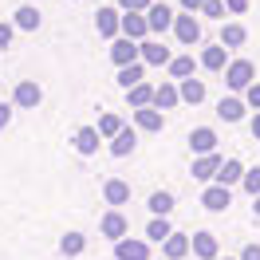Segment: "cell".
<instances>
[{
    "mask_svg": "<svg viewBox=\"0 0 260 260\" xmlns=\"http://www.w3.org/2000/svg\"><path fill=\"white\" fill-rule=\"evenodd\" d=\"M99 233H103V237H107L111 244H118L122 237H130V221H126V213H122V209L103 213V221H99Z\"/></svg>",
    "mask_w": 260,
    "mask_h": 260,
    "instance_id": "cell-1",
    "label": "cell"
},
{
    "mask_svg": "<svg viewBox=\"0 0 260 260\" xmlns=\"http://www.w3.org/2000/svg\"><path fill=\"white\" fill-rule=\"evenodd\" d=\"M225 83L233 91H248V87L256 83V67L248 63V59H233V63L225 67Z\"/></svg>",
    "mask_w": 260,
    "mask_h": 260,
    "instance_id": "cell-2",
    "label": "cell"
},
{
    "mask_svg": "<svg viewBox=\"0 0 260 260\" xmlns=\"http://www.w3.org/2000/svg\"><path fill=\"white\" fill-rule=\"evenodd\" d=\"M44 103V91H40V83L36 79H20L16 91H12V107H20V111H36Z\"/></svg>",
    "mask_w": 260,
    "mask_h": 260,
    "instance_id": "cell-3",
    "label": "cell"
},
{
    "mask_svg": "<svg viewBox=\"0 0 260 260\" xmlns=\"http://www.w3.org/2000/svg\"><path fill=\"white\" fill-rule=\"evenodd\" d=\"M189 252H193L197 260H217L221 256V241L213 237V233H189Z\"/></svg>",
    "mask_w": 260,
    "mask_h": 260,
    "instance_id": "cell-4",
    "label": "cell"
},
{
    "mask_svg": "<svg viewBox=\"0 0 260 260\" xmlns=\"http://www.w3.org/2000/svg\"><path fill=\"white\" fill-rule=\"evenodd\" d=\"M114 260H150V241L142 237H122L114 244Z\"/></svg>",
    "mask_w": 260,
    "mask_h": 260,
    "instance_id": "cell-5",
    "label": "cell"
},
{
    "mask_svg": "<svg viewBox=\"0 0 260 260\" xmlns=\"http://www.w3.org/2000/svg\"><path fill=\"white\" fill-rule=\"evenodd\" d=\"M111 59H114V67H130V63H142V51H138V44L134 40H114L111 44Z\"/></svg>",
    "mask_w": 260,
    "mask_h": 260,
    "instance_id": "cell-6",
    "label": "cell"
},
{
    "mask_svg": "<svg viewBox=\"0 0 260 260\" xmlns=\"http://www.w3.org/2000/svg\"><path fill=\"white\" fill-rule=\"evenodd\" d=\"M201 205H205L209 213L229 209V205H233V189H225V185H217V181H213V185H205V193H201Z\"/></svg>",
    "mask_w": 260,
    "mask_h": 260,
    "instance_id": "cell-7",
    "label": "cell"
},
{
    "mask_svg": "<svg viewBox=\"0 0 260 260\" xmlns=\"http://www.w3.org/2000/svg\"><path fill=\"white\" fill-rule=\"evenodd\" d=\"M95 28H99V36L118 40V32H122V16H118V8H99V12H95Z\"/></svg>",
    "mask_w": 260,
    "mask_h": 260,
    "instance_id": "cell-8",
    "label": "cell"
},
{
    "mask_svg": "<svg viewBox=\"0 0 260 260\" xmlns=\"http://www.w3.org/2000/svg\"><path fill=\"white\" fill-rule=\"evenodd\" d=\"M146 28H150V32L174 28V8H170V4H150V8H146Z\"/></svg>",
    "mask_w": 260,
    "mask_h": 260,
    "instance_id": "cell-9",
    "label": "cell"
},
{
    "mask_svg": "<svg viewBox=\"0 0 260 260\" xmlns=\"http://www.w3.org/2000/svg\"><path fill=\"white\" fill-rule=\"evenodd\" d=\"M134 126L146 130V134H158V130L166 126V114L158 111V107H142V111H134Z\"/></svg>",
    "mask_w": 260,
    "mask_h": 260,
    "instance_id": "cell-10",
    "label": "cell"
},
{
    "mask_svg": "<svg viewBox=\"0 0 260 260\" xmlns=\"http://www.w3.org/2000/svg\"><path fill=\"white\" fill-rule=\"evenodd\" d=\"M174 36H178L181 44H197V40H201V24L193 20V12H185V16H174Z\"/></svg>",
    "mask_w": 260,
    "mask_h": 260,
    "instance_id": "cell-11",
    "label": "cell"
},
{
    "mask_svg": "<svg viewBox=\"0 0 260 260\" xmlns=\"http://www.w3.org/2000/svg\"><path fill=\"white\" fill-rule=\"evenodd\" d=\"M189 150H193L197 158H201V154H217V134H213V126H197L193 134H189Z\"/></svg>",
    "mask_w": 260,
    "mask_h": 260,
    "instance_id": "cell-12",
    "label": "cell"
},
{
    "mask_svg": "<svg viewBox=\"0 0 260 260\" xmlns=\"http://www.w3.org/2000/svg\"><path fill=\"white\" fill-rule=\"evenodd\" d=\"M221 154H201V158H193V178L197 181H209L213 185V178H217V170H221Z\"/></svg>",
    "mask_w": 260,
    "mask_h": 260,
    "instance_id": "cell-13",
    "label": "cell"
},
{
    "mask_svg": "<svg viewBox=\"0 0 260 260\" xmlns=\"http://www.w3.org/2000/svg\"><path fill=\"white\" fill-rule=\"evenodd\" d=\"M162 256L166 260H185L189 256V233H170L162 244Z\"/></svg>",
    "mask_w": 260,
    "mask_h": 260,
    "instance_id": "cell-14",
    "label": "cell"
},
{
    "mask_svg": "<svg viewBox=\"0 0 260 260\" xmlns=\"http://www.w3.org/2000/svg\"><path fill=\"white\" fill-rule=\"evenodd\" d=\"M241 178H244V166L237 162V158H225L213 181H217V185H225V189H233V185H241Z\"/></svg>",
    "mask_w": 260,
    "mask_h": 260,
    "instance_id": "cell-15",
    "label": "cell"
},
{
    "mask_svg": "<svg viewBox=\"0 0 260 260\" xmlns=\"http://www.w3.org/2000/svg\"><path fill=\"white\" fill-rule=\"evenodd\" d=\"M122 36H126V40H134V44H142V40L150 36L146 16H138V12H126V16H122Z\"/></svg>",
    "mask_w": 260,
    "mask_h": 260,
    "instance_id": "cell-16",
    "label": "cell"
},
{
    "mask_svg": "<svg viewBox=\"0 0 260 260\" xmlns=\"http://www.w3.org/2000/svg\"><path fill=\"white\" fill-rule=\"evenodd\" d=\"M103 197H107V205H126L130 201V181H122V178H111L107 185H103Z\"/></svg>",
    "mask_w": 260,
    "mask_h": 260,
    "instance_id": "cell-17",
    "label": "cell"
},
{
    "mask_svg": "<svg viewBox=\"0 0 260 260\" xmlns=\"http://www.w3.org/2000/svg\"><path fill=\"white\" fill-rule=\"evenodd\" d=\"M134 146H138V134H134L130 126H122V130L111 138V154H114V158H126V154H134Z\"/></svg>",
    "mask_w": 260,
    "mask_h": 260,
    "instance_id": "cell-18",
    "label": "cell"
},
{
    "mask_svg": "<svg viewBox=\"0 0 260 260\" xmlns=\"http://www.w3.org/2000/svg\"><path fill=\"white\" fill-rule=\"evenodd\" d=\"M99 142H103V138H99L95 126H79V130H75V150H79L83 158H91V154L99 150Z\"/></svg>",
    "mask_w": 260,
    "mask_h": 260,
    "instance_id": "cell-19",
    "label": "cell"
},
{
    "mask_svg": "<svg viewBox=\"0 0 260 260\" xmlns=\"http://www.w3.org/2000/svg\"><path fill=\"white\" fill-rule=\"evenodd\" d=\"M138 51H142V63H170L174 55H170V48H162L158 40H142L138 44Z\"/></svg>",
    "mask_w": 260,
    "mask_h": 260,
    "instance_id": "cell-20",
    "label": "cell"
},
{
    "mask_svg": "<svg viewBox=\"0 0 260 260\" xmlns=\"http://www.w3.org/2000/svg\"><path fill=\"white\" fill-rule=\"evenodd\" d=\"M146 209L154 213V217H170V213H174V193H170V189H154L150 201H146Z\"/></svg>",
    "mask_w": 260,
    "mask_h": 260,
    "instance_id": "cell-21",
    "label": "cell"
},
{
    "mask_svg": "<svg viewBox=\"0 0 260 260\" xmlns=\"http://www.w3.org/2000/svg\"><path fill=\"white\" fill-rule=\"evenodd\" d=\"M178 103H181V95H178V87H174V83L154 87V107H158V111H174Z\"/></svg>",
    "mask_w": 260,
    "mask_h": 260,
    "instance_id": "cell-22",
    "label": "cell"
},
{
    "mask_svg": "<svg viewBox=\"0 0 260 260\" xmlns=\"http://www.w3.org/2000/svg\"><path fill=\"white\" fill-rule=\"evenodd\" d=\"M244 111H248V107H244V99H221V103H217V114H221V118H225V122H241L244 118Z\"/></svg>",
    "mask_w": 260,
    "mask_h": 260,
    "instance_id": "cell-23",
    "label": "cell"
},
{
    "mask_svg": "<svg viewBox=\"0 0 260 260\" xmlns=\"http://www.w3.org/2000/svg\"><path fill=\"white\" fill-rule=\"evenodd\" d=\"M178 95H181V103H205V83L201 79H181V87H178Z\"/></svg>",
    "mask_w": 260,
    "mask_h": 260,
    "instance_id": "cell-24",
    "label": "cell"
},
{
    "mask_svg": "<svg viewBox=\"0 0 260 260\" xmlns=\"http://www.w3.org/2000/svg\"><path fill=\"white\" fill-rule=\"evenodd\" d=\"M126 99H130V107H134V111L154 107V87H150V83H138V87H130V91H126Z\"/></svg>",
    "mask_w": 260,
    "mask_h": 260,
    "instance_id": "cell-25",
    "label": "cell"
},
{
    "mask_svg": "<svg viewBox=\"0 0 260 260\" xmlns=\"http://www.w3.org/2000/svg\"><path fill=\"white\" fill-rule=\"evenodd\" d=\"M83 248H87V237H83V233H63V237H59V252H63V256H83Z\"/></svg>",
    "mask_w": 260,
    "mask_h": 260,
    "instance_id": "cell-26",
    "label": "cell"
},
{
    "mask_svg": "<svg viewBox=\"0 0 260 260\" xmlns=\"http://www.w3.org/2000/svg\"><path fill=\"white\" fill-rule=\"evenodd\" d=\"M12 28H20V32H36V28H40V12H36L32 4L16 8V24H12Z\"/></svg>",
    "mask_w": 260,
    "mask_h": 260,
    "instance_id": "cell-27",
    "label": "cell"
},
{
    "mask_svg": "<svg viewBox=\"0 0 260 260\" xmlns=\"http://www.w3.org/2000/svg\"><path fill=\"white\" fill-rule=\"evenodd\" d=\"M225 51L229 48H221V44L205 48V51H201V67H205V71H221V67H225Z\"/></svg>",
    "mask_w": 260,
    "mask_h": 260,
    "instance_id": "cell-28",
    "label": "cell"
},
{
    "mask_svg": "<svg viewBox=\"0 0 260 260\" xmlns=\"http://www.w3.org/2000/svg\"><path fill=\"white\" fill-rule=\"evenodd\" d=\"M174 229H170V217H154L146 225V241H154V244H166V237H170Z\"/></svg>",
    "mask_w": 260,
    "mask_h": 260,
    "instance_id": "cell-29",
    "label": "cell"
},
{
    "mask_svg": "<svg viewBox=\"0 0 260 260\" xmlns=\"http://www.w3.org/2000/svg\"><path fill=\"white\" fill-rule=\"evenodd\" d=\"M142 75H146V67L142 63H130V67H118V87H138V83H142Z\"/></svg>",
    "mask_w": 260,
    "mask_h": 260,
    "instance_id": "cell-30",
    "label": "cell"
},
{
    "mask_svg": "<svg viewBox=\"0 0 260 260\" xmlns=\"http://www.w3.org/2000/svg\"><path fill=\"white\" fill-rule=\"evenodd\" d=\"M244 40H248V32H244L241 24H225L221 28V48H241Z\"/></svg>",
    "mask_w": 260,
    "mask_h": 260,
    "instance_id": "cell-31",
    "label": "cell"
},
{
    "mask_svg": "<svg viewBox=\"0 0 260 260\" xmlns=\"http://www.w3.org/2000/svg\"><path fill=\"white\" fill-rule=\"evenodd\" d=\"M166 67H170L174 79H189V75H193V55H174Z\"/></svg>",
    "mask_w": 260,
    "mask_h": 260,
    "instance_id": "cell-32",
    "label": "cell"
},
{
    "mask_svg": "<svg viewBox=\"0 0 260 260\" xmlns=\"http://www.w3.org/2000/svg\"><path fill=\"white\" fill-rule=\"evenodd\" d=\"M126 126V122H122V118H118V114H103V118H99V138H114V134H118V130Z\"/></svg>",
    "mask_w": 260,
    "mask_h": 260,
    "instance_id": "cell-33",
    "label": "cell"
},
{
    "mask_svg": "<svg viewBox=\"0 0 260 260\" xmlns=\"http://www.w3.org/2000/svg\"><path fill=\"white\" fill-rule=\"evenodd\" d=\"M241 185H244V193H248V197H260V166H252V170H244Z\"/></svg>",
    "mask_w": 260,
    "mask_h": 260,
    "instance_id": "cell-34",
    "label": "cell"
},
{
    "mask_svg": "<svg viewBox=\"0 0 260 260\" xmlns=\"http://www.w3.org/2000/svg\"><path fill=\"white\" fill-rule=\"evenodd\" d=\"M201 12L213 16V20H221V16H225V0H201Z\"/></svg>",
    "mask_w": 260,
    "mask_h": 260,
    "instance_id": "cell-35",
    "label": "cell"
},
{
    "mask_svg": "<svg viewBox=\"0 0 260 260\" xmlns=\"http://www.w3.org/2000/svg\"><path fill=\"white\" fill-rule=\"evenodd\" d=\"M150 4H154V0H118V8H122V12H146Z\"/></svg>",
    "mask_w": 260,
    "mask_h": 260,
    "instance_id": "cell-36",
    "label": "cell"
},
{
    "mask_svg": "<svg viewBox=\"0 0 260 260\" xmlns=\"http://www.w3.org/2000/svg\"><path fill=\"white\" fill-rule=\"evenodd\" d=\"M244 107H252V111H260V83H252V87L244 91Z\"/></svg>",
    "mask_w": 260,
    "mask_h": 260,
    "instance_id": "cell-37",
    "label": "cell"
},
{
    "mask_svg": "<svg viewBox=\"0 0 260 260\" xmlns=\"http://www.w3.org/2000/svg\"><path fill=\"white\" fill-rule=\"evenodd\" d=\"M12 32H16V28H12V24H4V20H0V48H8V44H12Z\"/></svg>",
    "mask_w": 260,
    "mask_h": 260,
    "instance_id": "cell-38",
    "label": "cell"
},
{
    "mask_svg": "<svg viewBox=\"0 0 260 260\" xmlns=\"http://www.w3.org/2000/svg\"><path fill=\"white\" fill-rule=\"evenodd\" d=\"M241 260H260V244H244V248H241Z\"/></svg>",
    "mask_w": 260,
    "mask_h": 260,
    "instance_id": "cell-39",
    "label": "cell"
},
{
    "mask_svg": "<svg viewBox=\"0 0 260 260\" xmlns=\"http://www.w3.org/2000/svg\"><path fill=\"white\" fill-rule=\"evenodd\" d=\"M225 8L233 12V16H241L244 8H248V0H225Z\"/></svg>",
    "mask_w": 260,
    "mask_h": 260,
    "instance_id": "cell-40",
    "label": "cell"
},
{
    "mask_svg": "<svg viewBox=\"0 0 260 260\" xmlns=\"http://www.w3.org/2000/svg\"><path fill=\"white\" fill-rule=\"evenodd\" d=\"M8 122H12V107H8V103H0V130L8 126Z\"/></svg>",
    "mask_w": 260,
    "mask_h": 260,
    "instance_id": "cell-41",
    "label": "cell"
},
{
    "mask_svg": "<svg viewBox=\"0 0 260 260\" xmlns=\"http://www.w3.org/2000/svg\"><path fill=\"white\" fill-rule=\"evenodd\" d=\"M181 8H185V12H197V8H201V0H181Z\"/></svg>",
    "mask_w": 260,
    "mask_h": 260,
    "instance_id": "cell-42",
    "label": "cell"
},
{
    "mask_svg": "<svg viewBox=\"0 0 260 260\" xmlns=\"http://www.w3.org/2000/svg\"><path fill=\"white\" fill-rule=\"evenodd\" d=\"M252 138L260 142V111H256V118H252Z\"/></svg>",
    "mask_w": 260,
    "mask_h": 260,
    "instance_id": "cell-43",
    "label": "cell"
},
{
    "mask_svg": "<svg viewBox=\"0 0 260 260\" xmlns=\"http://www.w3.org/2000/svg\"><path fill=\"white\" fill-rule=\"evenodd\" d=\"M252 201H256V205H252V209H256V217H260V197H252Z\"/></svg>",
    "mask_w": 260,
    "mask_h": 260,
    "instance_id": "cell-44",
    "label": "cell"
},
{
    "mask_svg": "<svg viewBox=\"0 0 260 260\" xmlns=\"http://www.w3.org/2000/svg\"><path fill=\"white\" fill-rule=\"evenodd\" d=\"M217 260H221V256H217ZM225 260H241V256H225Z\"/></svg>",
    "mask_w": 260,
    "mask_h": 260,
    "instance_id": "cell-45",
    "label": "cell"
}]
</instances>
